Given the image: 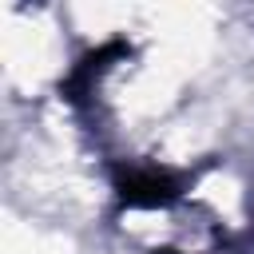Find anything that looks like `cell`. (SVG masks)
Segmentation results:
<instances>
[{
	"label": "cell",
	"instance_id": "cell-1",
	"mask_svg": "<svg viewBox=\"0 0 254 254\" xmlns=\"http://www.w3.org/2000/svg\"><path fill=\"white\" fill-rule=\"evenodd\" d=\"M115 190L127 206H171L183 194V179L171 171L155 167H119L115 171Z\"/></svg>",
	"mask_w": 254,
	"mask_h": 254
},
{
	"label": "cell",
	"instance_id": "cell-2",
	"mask_svg": "<svg viewBox=\"0 0 254 254\" xmlns=\"http://www.w3.org/2000/svg\"><path fill=\"white\" fill-rule=\"evenodd\" d=\"M123 56H131V44H127V40H107V44L91 48V52L79 56L75 67L60 79V95H64L67 103H83V99L91 95V87L99 83V75H103L115 60H123Z\"/></svg>",
	"mask_w": 254,
	"mask_h": 254
}]
</instances>
